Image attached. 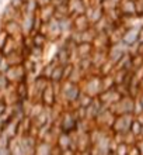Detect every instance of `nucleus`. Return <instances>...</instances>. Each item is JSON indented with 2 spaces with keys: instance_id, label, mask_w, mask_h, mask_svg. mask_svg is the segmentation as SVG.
<instances>
[]
</instances>
